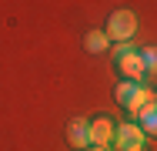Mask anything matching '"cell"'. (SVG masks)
<instances>
[{
    "mask_svg": "<svg viewBox=\"0 0 157 151\" xmlns=\"http://www.w3.org/2000/svg\"><path fill=\"white\" fill-rule=\"evenodd\" d=\"M114 64H117V71H121V77H124V81L144 84V77H147V67H144V57H140V51H134L130 44H117V47H114Z\"/></svg>",
    "mask_w": 157,
    "mask_h": 151,
    "instance_id": "cell-1",
    "label": "cell"
},
{
    "mask_svg": "<svg viewBox=\"0 0 157 151\" xmlns=\"http://www.w3.org/2000/svg\"><path fill=\"white\" fill-rule=\"evenodd\" d=\"M114 94H117V101L130 111V118H134V121L140 118V114H144V108L154 101V91H147L144 84H134V81H121Z\"/></svg>",
    "mask_w": 157,
    "mask_h": 151,
    "instance_id": "cell-2",
    "label": "cell"
},
{
    "mask_svg": "<svg viewBox=\"0 0 157 151\" xmlns=\"http://www.w3.org/2000/svg\"><path fill=\"white\" fill-rule=\"evenodd\" d=\"M134 34H137V14H134V10H114V14L107 17V37H110V40L127 44Z\"/></svg>",
    "mask_w": 157,
    "mask_h": 151,
    "instance_id": "cell-3",
    "label": "cell"
},
{
    "mask_svg": "<svg viewBox=\"0 0 157 151\" xmlns=\"http://www.w3.org/2000/svg\"><path fill=\"white\" fill-rule=\"evenodd\" d=\"M87 134H90V148H110L114 145V134H117V121L100 114L87 124Z\"/></svg>",
    "mask_w": 157,
    "mask_h": 151,
    "instance_id": "cell-4",
    "label": "cell"
},
{
    "mask_svg": "<svg viewBox=\"0 0 157 151\" xmlns=\"http://www.w3.org/2000/svg\"><path fill=\"white\" fill-rule=\"evenodd\" d=\"M144 128L140 124H134V121H127V124H117V134H114V148L117 151H137L144 148Z\"/></svg>",
    "mask_w": 157,
    "mask_h": 151,
    "instance_id": "cell-5",
    "label": "cell"
},
{
    "mask_svg": "<svg viewBox=\"0 0 157 151\" xmlns=\"http://www.w3.org/2000/svg\"><path fill=\"white\" fill-rule=\"evenodd\" d=\"M87 124L90 121H84V118H74L70 124H67V141L74 145L77 151H84L87 145H90V134H87Z\"/></svg>",
    "mask_w": 157,
    "mask_h": 151,
    "instance_id": "cell-6",
    "label": "cell"
},
{
    "mask_svg": "<svg viewBox=\"0 0 157 151\" xmlns=\"http://www.w3.org/2000/svg\"><path fill=\"white\" fill-rule=\"evenodd\" d=\"M137 124L144 128V134H151V138H157V101H151V104L144 108V114L137 118Z\"/></svg>",
    "mask_w": 157,
    "mask_h": 151,
    "instance_id": "cell-7",
    "label": "cell"
},
{
    "mask_svg": "<svg viewBox=\"0 0 157 151\" xmlns=\"http://www.w3.org/2000/svg\"><path fill=\"white\" fill-rule=\"evenodd\" d=\"M84 44H87L90 54H104V51L110 47V37H107V30H90V34L84 37Z\"/></svg>",
    "mask_w": 157,
    "mask_h": 151,
    "instance_id": "cell-8",
    "label": "cell"
},
{
    "mask_svg": "<svg viewBox=\"0 0 157 151\" xmlns=\"http://www.w3.org/2000/svg\"><path fill=\"white\" fill-rule=\"evenodd\" d=\"M140 57H144L147 74H157V47H144V51H140Z\"/></svg>",
    "mask_w": 157,
    "mask_h": 151,
    "instance_id": "cell-9",
    "label": "cell"
},
{
    "mask_svg": "<svg viewBox=\"0 0 157 151\" xmlns=\"http://www.w3.org/2000/svg\"><path fill=\"white\" fill-rule=\"evenodd\" d=\"M84 151H107V148H84Z\"/></svg>",
    "mask_w": 157,
    "mask_h": 151,
    "instance_id": "cell-10",
    "label": "cell"
},
{
    "mask_svg": "<svg viewBox=\"0 0 157 151\" xmlns=\"http://www.w3.org/2000/svg\"><path fill=\"white\" fill-rule=\"evenodd\" d=\"M137 151H144V148H137Z\"/></svg>",
    "mask_w": 157,
    "mask_h": 151,
    "instance_id": "cell-11",
    "label": "cell"
},
{
    "mask_svg": "<svg viewBox=\"0 0 157 151\" xmlns=\"http://www.w3.org/2000/svg\"><path fill=\"white\" fill-rule=\"evenodd\" d=\"M154 101H157V94H154Z\"/></svg>",
    "mask_w": 157,
    "mask_h": 151,
    "instance_id": "cell-12",
    "label": "cell"
}]
</instances>
